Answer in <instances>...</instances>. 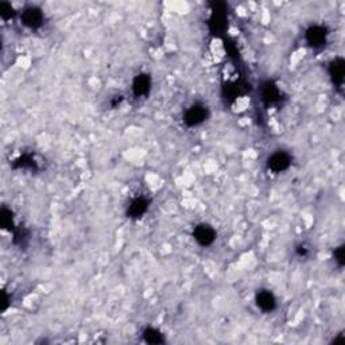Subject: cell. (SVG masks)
Masks as SVG:
<instances>
[{"instance_id": "1", "label": "cell", "mask_w": 345, "mask_h": 345, "mask_svg": "<svg viewBox=\"0 0 345 345\" xmlns=\"http://www.w3.org/2000/svg\"><path fill=\"white\" fill-rule=\"evenodd\" d=\"M206 116H208V111L204 106H193L185 114V123L190 127L198 126L204 122Z\"/></svg>"}, {"instance_id": "2", "label": "cell", "mask_w": 345, "mask_h": 345, "mask_svg": "<svg viewBox=\"0 0 345 345\" xmlns=\"http://www.w3.org/2000/svg\"><path fill=\"white\" fill-rule=\"evenodd\" d=\"M290 162H291L290 157H289L286 153L278 151V153H274L270 158H268V163H267V165H268V169H270L271 171L282 172L285 171V170L289 169Z\"/></svg>"}, {"instance_id": "3", "label": "cell", "mask_w": 345, "mask_h": 345, "mask_svg": "<svg viewBox=\"0 0 345 345\" xmlns=\"http://www.w3.org/2000/svg\"><path fill=\"white\" fill-rule=\"evenodd\" d=\"M22 20L23 23L30 28H37L40 27L43 22V15L41 10L34 7H30L27 10H24L23 15H22Z\"/></svg>"}, {"instance_id": "4", "label": "cell", "mask_w": 345, "mask_h": 345, "mask_svg": "<svg viewBox=\"0 0 345 345\" xmlns=\"http://www.w3.org/2000/svg\"><path fill=\"white\" fill-rule=\"evenodd\" d=\"M216 237V232L213 228L209 225H198L194 229V239L201 244V246H209L213 243Z\"/></svg>"}, {"instance_id": "5", "label": "cell", "mask_w": 345, "mask_h": 345, "mask_svg": "<svg viewBox=\"0 0 345 345\" xmlns=\"http://www.w3.org/2000/svg\"><path fill=\"white\" fill-rule=\"evenodd\" d=\"M306 38L307 42L313 47H320L322 45H325L326 42V31L325 28H322L321 26H314L310 27L306 32Z\"/></svg>"}, {"instance_id": "6", "label": "cell", "mask_w": 345, "mask_h": 345, "mask_svg": "<svg viewBox=\"0 0 345 345\" xmlns=\"http://www.w3.org/2000/svg\"><path fill=\"white\" fill-rule=\"evenodd\" d=\"M256 303L262 310L264 312H271V310L275 309V305H277V301H275V297L272 295L271 291L263 290L260 293H258L256 295Z\"/></svg>"}, {"instance_id": "7", "label": "cell", "mask_w": 345, "mask_h": 345, "mask_svg": "<svg viewBox=\"0 0 345 345\" xmlns=\"http://www.w3.org/2000/svg\"><path fill=\"white\" fill-rule=\"evenodd\" d=\"M150 86H151V80L147 75H139L136 76V79L133 80L132 89L133 93L136 96H145L149 93Z\"/></svg>"}, {"instance_id": "8", "label": "cell", "mask_w": 345, "mask_h": 345, "mask_svg": "<svg viewBox=\"0 0 345 345\" xmlns=\"http://www.w3.org/2000/svg\"><path fill=\"white\" fill-rule=\"evenodd\" d=\"M330 75L333 77L334 83L341 84L342 76H344V61L341 58L334 59L330 65Z\"/></svg>"}, {"instance_id": "9", "label": "cell", "mask_w": 345, "mask_h": 345, "mask_svg": "<svg viewBox=\"0 0 345 345\" xmlns=\"http://www.w3.org/2000/svg\"><path fill=\"white\" fill-rule=\"evenodd\" d=\"M146 209H147V201L145 198H136L135 201H132V204L129 205L128 215L131 217H139L146 212Z\"/></svg>"}, {"instance_id": "10", "label": "cell", "mask_w": 345, "mask_h": 345, "mask_svg": "<svg viewBox=\"0 0 345 345\" xmlns=\"http://www.w3.org/2000/svg\"><path fill=\"white\" fill-rule=\"evenodd\" d=\"M279 97V90L277 88V85H274L272 83H267L263 88V98L268 102H272L275 100H278Z\"/></svg>"}, {"instance_id": "11", "label": "cell", "mask_w": 345, "mask_h": 345, "mask_svg": "<svg viewBox=\"0 0 345 345\" xmlns=\"http://www.w3.org/2000/svg\"><path fill=\"white\" fill-rule=\"evenodd\" d=\"M145 338H146V341L150 342V344H159V342L163 341V336H162V334L155 329L146 330Z\"/></svg>"}, {"instance_id": "12", "label": "cell", "mask_w": 345, "mask_h": 345, "mask_svg": "<svg viewBox=\"0 0 345 345\" xmlns=\"http://www.w3.org/2000/svg\"><path fill=\"white\" fill-rule=\"evenodd\" d=\"M0 15H2L3 19H8V18H11V16L14 15L11 4L6 3V2H3V3L0 4Z\"/></svg>"}, {"instance_id": "13", "label": "cell", "mask_w": 345, "mask_h": 345, "mask_svg": "<svg viewBox=\"0 0 345 345\" xmlns=\"http://www.w3.org/2000/svg\"><path fill=\"white\" fill-rule=\"evenodd\" d=\"M11 212L7 211V209H3V212H2V224H3V227L7 228L8 225H11Z\"/></svg>"}]
</instances>
